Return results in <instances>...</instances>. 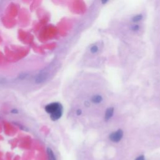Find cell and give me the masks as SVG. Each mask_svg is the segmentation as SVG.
<instances>
[{
    "instance_id": "6da1fadb",
    "label": "cell",
    "mask_w": 160,
    "mask_h": 160,
    "mask_svg": "<svg viewBox=\"0 0 160 160\" xmlns=\"http://www.w3.org/2000/svg\"><path fill=\"white\" fill-rule=\"evenodd\" d=\"M45 111L50 114L53 121L58 120L63 114V106L59 103H52L45 106Z\"/></svg>"
},
{
    "instance_id": "7a4b0ae2",
    "label": "cell",
    "mask_w": 160,
    "mask_h": 160,
    "mask_svg": "<svg viewBox=\"0 0 160 160\" xmlns=\"http://www.w3.org/2000/svg\"><path fill=\"white\" fill-rule=\"evenodd\" d=\"M123 137V131L121 130H116L114 132L111 133L109 135L110 140L114 143L120 142Z\"/></svg>"
},
{
    "instance_id": "3957f363",
    "label": "cell",
    "mask_w": 160,
    "mask_h": 160,
    "mask_svg": "<svg viewBox=\"0 0 160 160\" xmlns=\"http://www.w3.org/2000/svg\"><path fill=\"white\" fill-rule=\"evenodd\" d=\"M48 74L46 72L40 73L35 78V83L36 84H42L48 79Z\"/></svg>"
},
{
    "instance_id": "277c9868",
    "label": "cell",
    "mask_w": 160,
    "mask_h": 160,
    "mask_svg": "<svg viewBox=\"0 0 160 160\" xmlns=\"http://www.w3.org/2000/svg\"><path fill=\"white\" fill-rule=\"evenodd\" d=\"M114 112V108L109 107L106 109V112L105 113V119L106 121H109L110 119L113 118V114Z\"/></svg>"
},
{
    "instance_id": "5b68a950",
    "label": "cell",
    "mask_w": 160,
    "mask_h": 160,
    "mask_svg": "<svg viewBox=\"0 0 160 160\" xmlns=\"http://www.w3.org/2000/svg\"><path fill=\"white\" fill-rule=\"evenodd\" d=\"M91 101L95 104H100L103 101V97L100 95H94L91 98Z\"/></svg>"
},
{
    "instance_id": "8992f818",
    "label": "cell",
    "mask_w": 160,
    "mask_h": 160,
    "mask_svg": "<svg viewBox=\"0 0 160 160\" xmlns=\"http://www.w3.org/2000/svg\"><path fill=\"white\" fill-rule=\"evenodd\" d=\"M143 15H141V14L136 15L132 18V21L134 23H139V21H141L142 19H143Z\"/></svg>"
},
{
    "instance_id": "52a82bcc",
    "label": "cell",
    "mask_w": 160,
    "mask_h": 160,
    "mask_svg": "<svg viewBox=\"0 0 160 160\" xmlns=\"http://www.w3.org/2000/svg\"><path fill=\"white\" fill-rule=\"evenodd\" d=\"M47 153L48 156V160H56L54 153L50 148L47 149Z\"/></svg>"
},
{
    "instance_id": "ba28073f",
    "label": "cell",
    "mask_w": 160,
    "mask_h": 160,
    "mask_svg": "<svg viewBox=\"0 0 160 160\" xmlns=\"http://www.w3.org/2000/svg\"><path fill=\"white\" fill-rule=\"evenodd\" d=\"M99 51V48L96 45H93L91 48H90V52H91L92 54H96Z\"/></svg>"
},
{
    "instance_id": "9c48e42d",
    "label": "cell",
    "mask_w": 160,
    "mask_h": 160,
    "mask_svg": "<svg viewBox=\"0 0 160 160\" xmlns=\"http://www.w3.org/2000/svg\"><path fill=\"white\" fill-rule=\"evenodd\" d=\"M139 29H140V26H139V25H138V24H133V25H132L131 27V30L134 32H136V31H139Z\"/></svg>"
},
{
    "instance_id": "30bf717a",
    "label": "cell",
    "mask_w": 160,
    "mask_h": 160,
    "mask_svg": "<svg viewBox=\"0 0 160 160\" xmlns=\"http://www.w3.org/2000/svg\"><path fill=\"white\" fill-rule=\"evenodd\" d=\"M28 75H26V74H21V75H19V78L21 80H23L24 78H26V77Z\"/></svg>"
},
{
    "instance_id": "8fae6325",
    "label": "cell",
    "mask_w": 160,
    "mask_h": 160,
    "mask_svg": "<svg viewBox=\"0 0 160 160\" xmlns=\"http://www.w3.org/2000/svg\"><path fill=\"white\" fill-rule=\"evenodd\" d=\"M135 160H145V158L144 156L141 155V156H139V157H137Z\"/></svg>"
},
{
    "instance_id": "7c38bea8",
    "label": "cell",
    "mask_w": 160,
    "mask_h": 160,
    "mask_svg": "<svg viewBox=\"0 0 160 160\" xmlns=\"http://www.w3.org/2000/svg\"><path fill=\"white\" fill-rule=\"evenodd\" d=\"M81 113H82V112H81V109H77V111H76L77 115H81Z\"/></svg>"
}]
</instances>
